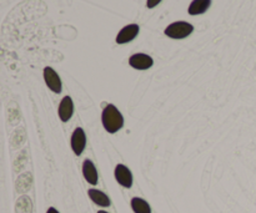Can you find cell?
<instances>
[{"label":"cell","mask_w":256,"mask_h":213,"mask_svg":"<svg viewBox=\"0 0 256 213\" xmlns=\"http://www.w3.org/2000/svg\"><path fill=\"white\" fill-rule=\"evenodd\" d=\"M98 213H108V212L106 211H99Z\"/></svg>","instance_id":"obj_17"},{"label":"cell","mask_w":256,"mask_h":213,"mask_svg":"<svg viewBox=\"0 0 256 213\" xmlns=\"http://www.w3.org/2000/svg\"><path fill=\"white\" fill-rule=\"evenodd\" d=\"M72 114H74V104H72V100L70 96L62 97V100L59 104V109H58V115H59V119L62 122H68L72 119Z\"/></svg>","instance_id":"obj_8"},{"label":"cell","mask_w":256,"mask_h":213,"mask_svg":"<svg viewBox=\"0 0 256 213\" xmlns=\"http://www.w3.org/2000/svg\"><path fill=\"white\" fill-rule=\"evenodd\" d=\"M194 31V26L186 21H175L165 29V35L172 39H185Z\"/></svg>","instance_id":"obj_2"},{"label":"cell","mask_w":256,"mask_h":213,"mask_svg":"<svg viewBox=\"0 0 256 213\" xmlns=\"http://www.w3.org/2000/svg\"><path fill=\"white\" fill-rule=\"evenodd\" d=\"M162 2V0H146V6L149 7V9H152V7L156 6L158 4H160Z\"/></svg>","instance_id":"obj_15"},{"label":"cell","mask_w":256,"mask_h":213,"mask_svg":"<svg viewBox=\"0 0 256 213\" xmlns=\"http://www.w3.org/2000/svg\"><path fill=\"white\" fill-rule=\"evenodd\" d=\"M139 25L138 24H129L122 27L116 35L118 44H126V42L132 41L139 34Z\"/></svg>","instance_id":"obj_6"},{"label":"cell","mask_w":256,"mask_h":213,"mask_svg":"<svg viewBox=\"0 0 256 213\" xmlns=\"http://www.w3.org/2000/svg\"><path fill=\"white\" fill-rule=\"evenodd\" d=\"M115 180L120 186L125 187V189H132V174L125 165H116L114 171Z\"/></svg>","instance_id":"obj_4"},{"label":"cell","mask_w":256,"mask_h":213,"mask_svg":"<svg viewBox=\"0 0 256 213\" xmlns=\"http://www.w3.org/2000/svg\"><path fill=\"white\" fill-rule=\"evenodd\" d=\"M15 212L16 213H32V202L28 196L19 197L15 205Z\"/></svg>","instance_id":"obj_14"},{"label":"cell","mask_w":256,"mask_h":213,"mask_svg":"<svg viewBox=\"0 0 256 213\" xmlns=\"http://www.w3.org/2000/svg\"><path fill=\"white\" fill-rule=\"evenodd\" d=\"M32 174L26 172V174L20 175L16 180V191L19 192V194H25V192H28L30 189H32Z\"/></svg>","instance_id":"obj_12"},{"label":"cell","mask_w":256,"mask_h":213,"mask_svg":"<svg viewBox=\"0 0 256 213\" xmlns=\"http://www.w3.org/2000/svg\"><path fill=\"white\" fill-rule=\"evenodd\" d=\"M70 144H72V150L76 156H80L82 154V151L85 150L86 146V135H85L84 130L82 127H78L75 129V131L72 132V140H70Z\"/></svg>","instance_id":"obj_3"},{"label":"cell","mask_w":256,"mask_h":213,"mask_svg":"<svg viewBox=\"0 0 256 213\" xmlns=\"http://www.w3.org/2000/svg\"><path fill=\"white\" fill-rule=\"evenodd\" d=\"M132 209L134 213H152L150 205L140 197H134L132 200Z\"/></svg>","instance_id":"obj_13"},{"label":"cell","mask_w":256,"mask_h":213,"mask_svg":"<svg viewBox=\"0 0 256 213\" xmlns=\"http://www.w3.org/2000/svg\"><path fill=\"white\" fill-rule=\"evenodd\" d=\"M212 5V0H192V4L189 5V11L190 15H200L204 14Z\"/></svg>","instance_id":"obj_11"},{"label":"cell","mask_w":256,"mask_h":213,"mask_svg":"<svg viewBox=\"0 0 256 213\" xmlns=\"http://www.w3.org/2000/svg\"><path fill=\"white\" fill-rule=\"evenodd\" d=\"M44 80L46 86L52 90L54 94L62 92V80L52 67L46 66L44 69Z\"/></svg>","instance_id":"obj_5"},{"label":"cell","mask_w":256,"mask_h":213,"mask_svg":"<svg viewBox=\"0 0 256 213\" xmlns=\"http://www.w3.org/2000/svg\"><path fill=\"white\" fill-rule=\"evenodd\" d=\"M102 122L109 134H115L124 126V117L115 105L109 104L102 110Z\"/></svg>","instance_id":"obj_1"},{"label":"cell","mask_w":256,"mask_h":213,"mask_svg":"<svg viewBox=\"0 0 256 213\" xmlns=\"http://www.w3.org/2000/svg\"><path fill=\"white\" fill-rule=\"evenodd\" d=\"M46 213H59V211H58V210H55L54 207H49V209H48Z\"/></svg>","instance_id":"obj_16"},{"label":"cell","mask_w":256,"mask_h":213,"mask_svg":"<svg viewBox=\"0 0 256 213\" xmlns=\"http://www.w3.org/2000/svg\"><path fill=\"white\" fill-rule=\"evenodd\" d=\"M82 175H84V179L86 180L88 184H90L92 186H96L98 181H99V176H98L96 167H95L94 162L92 160H85L84 164H82Z\"/></svg>","instance_id":"obj_9"},{"label":"cell","mask_w":256,"mask_h":213,"mask_svg":"<svg viewBox=\"0 0 256 213\" xmlns=\"http://www.w3.org/2000/svg\"><path fill=\"white\" fill-rule=\"evenodd\" d=\"M130 66L136 70H148L152 66L154 60L146 54H134L129 59Z\"/></svg>","instance_id":"obj_7"},{"label":"cell","mask_w":256,"mask_h":213,"mask_svg":"<svg viewBox=\"0 0 256 213\" xmlns=\"http://www.w3.org/2000/svg\"><path fill=\"white\" fill-rule=\"evenodd\" d=\"M88 196H89V199L92 200V202H94L95 205H98V206L100 207H109L110 206V199L106 196V195L104 194V192L99 191V190L96 189H92L88 191Z\"/></svg>","instance_id":"obj_10"}]
</instances>
